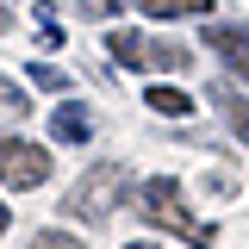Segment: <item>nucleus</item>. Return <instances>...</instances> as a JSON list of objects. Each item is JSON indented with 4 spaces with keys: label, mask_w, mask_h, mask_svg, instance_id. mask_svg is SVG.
<instances>
[{
    "label": "nucleus",
    "mask_w": 249,
    "mask_h": 249,
    "mask_svg": "<svg viewBox=\"0 0 249 249\" xmlns=\"http://www.w3.org/2000/svg\"><path fill=\"white\" fill-rule=\"evenodd\" d=\"M137 212H143V224H150V231H175V237H181V243H193V249H212V243H218V224H206V218L187 212L181 181H168V175H156V181L137 193Z\"/></svg>",
    "instance_id": "nucleus-1"
},
{
    "label": "nucleus",
    "mask_w": 249,
    "mask_h": 249,
    "mask_svg": "<svg viewBox=\"0 0 249 249\" xmlns=\"http://www.w3.org/2000/svg\"><path fill=\"white\" fill-rule=\"evenodd\" d=\"M106 50L119 69H150V75H181L193 50L187 44H168V37H143V31H112L106 37Z\"/></svg>",
    "instance_id": "nucleus-2"
},
{
    "label": "nucleus",
    "mask_w": 249,
    "mask_h": 249,
    "mask_svg": "<svg viewBox=\"0 0 249 249\" xmlns=\"http://www.w3.org/2000/svg\"><path fill=\"white\" fill-rule=\"evenodd\" d=\"M119 193H124V168L119 162H100V168H88L81 181L69 187V199H62V212L81 218V224H100V218L119 212Z\"/></svg>",
    "instance_id": "nucleus-3"
},
{
    "label": "nucleus",
    "mask_w": 249,
    "mask_h": 249,
    "mask_svg": "<svg viewBox=\"0 0 249 249\" xmlns=\"http://www.w3.org/2000/svg\"><path fill=\"white\" fill-rule=\"evenodd\" d=\"M0 181L6 187H44L50 181V150L31 143V137H0Z\"/></svg>",
    "instance_id": "nucleus-4"
},
{
    "label": "nucleus",
    "mask_w": 249,
    "mask_h": 249,
    "mask_svg": "<svg viewBox=\"0 0 249 249\" xmlns=\"http://www.w3.org/2000/svg\"><path fill=\"white\" fill-rule=\"evenodd\" d=\"M206 50H218V56L249 81V25H212L206 31Z\"/></svg>",
    "instance_id": "nucleus-5"
},
{
    "label": "nucleus",
    "mask_w": 249,
    "mask_h": 249,
    "mask_svg": "<svg viewBox=\"0 0 249 249\" xmlns=\"http://www.w3.org/2000/svg\"><path fill=\"white\" fill-rule=\"evenodd\" d=\"M88 131H93V119H88L81 100H62L56 112H50V137L56 143H88Z\"/></svg>",
    "instance_id": "nucleus-6"
},
{
    "label": "nucleus",
    "mask_w": 249,
    "mask_h": 249,
    "mask_svg": "<svg viewBox=\"0 0 249 249\" xmlns=\"http://www.w3.org/2000/svg\"><path fill=\"white\" fill-rule=\"evenodd\" d=\"M212 106L224 112V124L249 143V100H243V93H237V88H212Z\"/></svg>",
    "instance_id": "nucleus-7"
},
{
    "label": "nucleus",
    "mask_w": 249,
    "mask_h": 249,
    "mask_svg": "<svg viewBox=\"0 0 249 249\" xmlns=\"http://www.w3.org/2000/svg\"><path fill=\"white\" fill-rule=\"evenodd\" d=\"M137 13H150V19H199V13H212V0H131Z\"/></svg>",
    "instance_id": "nucleus-8"
},
{
    "label": "nucleus",
    "mask_w": 249,
    "mask_h": 249,
    "mask_svg": "<svg viewBox=\"0 0 249 249\" xmlns=\"http://www.w3.org/2000/svg\"><path fill=\"white\" fill-rule=\"evenodd\" d=\"M143 100H150V112H162V119H187V112H193V100H187L181 88H168V81H156Z\"/></svg>",
    "instance_id": "nucleus-9"
},
{
    "label": "nucleus",
    "mask_w": 249,
    "mask_h": 249,
    "mask_svg": "<svg viewBox=\"0 0 249 249\" xmlns=\"http://www.w3.org/2000/svg\"><path fill=\"white\" fill-rule=\"evenodd\" d=\"M31 88H44V93H62V88H69V75H62L56 62H31Z\"/></svg>",
    "instance_id": "nucleus-10"
},
{
    "label": "nucleus",
    "mask_w": 249,
    "mask_h": 249,
    "mask_svg": "<svg viewBox=\"0 0 249 249\" xmlns=\"http://www.w3.org/2000/svg\"><path fill=\"white\" fill-rule=\"evenodd\" d=\"M69 6H75L81 19H112V13H119L124 0H69Z\"/></svg>",
    "instance_id": "nucleus-11"
},
{
    "label": "nucleus",
    "mask_w": 249,
    "mask_h": 249,
    "mask_svg": "<svg viewBox=\"0 0 249 249\" xmlns=\"http://www.w3.org/2000/svg\"><path fill=\"white\" fill-rule=\"evenodd\" d=\"M31 249H81V243H75L69 231H37V237H31Z\"/></svg>",
    "instance_id": "nucleus-12"
},
{
    "label": "nucleus",
    "mask_w": 249,
    "mask_h": 249,
    "mask_svg": "<svg viewBox=\"0 0 249 249\" xmlns=\"http://www.w3.org/2000/svg\"><path fill=\"white\" fill-rule=\"evenodd\" d=\"M0 106H6V112H25L31 100L19 93V81H6V75H0Z\"/></svg>",
    "instance_id": "nucleus-13"
},
{
    "label": "nucleus",
    "mask_w": 249,
    "mask_h": 249,
    "mask_svg": "<svg viewBox=\"0 0 249 249\" xmlns=\"http://www.w3.org/2000/svg\"><path fill=\"white\" fill-rule=\"evenodd\" d=\"M0 31H13V13H6V6H0Z\"/></svg>",
    "instance_id": "nucleus-14"
},
{
    "label": "nucleus",
    "mask_w": 249,
    "mask_h": 249,
    "mask_svg": "<svg viewBox=\"0 0 249 249\" xmlns=\"http://www.w3.org/2000/svg\"><path fill=\"white\" fill-rule=\"evenodd\" d=\"M6 224H13V212H6V206H0V237H6Z\"/></svg>",
    "instance_id": "nucleus-15"
},
{
    "label": "nucleus",
    "mask_w": 249,
    "mask_h": 249,
    "mask_svg": "<svg viewBox=\"0 0 249 249\" xmlns=\"http://www.w3.org/2000/svg\"><path fill=\"white\" fill-rule=\"evenodd\" d=\"M131 249H150V243H131Z\"/></svg>",
    "instance_id": "nucleus-16"
}]
</instances>
